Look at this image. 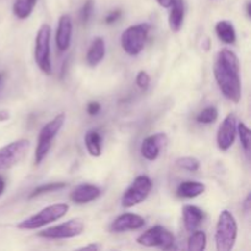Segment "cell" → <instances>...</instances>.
Segmentation results:
<instances>
[{"label":"cell","instance_id":"obj_32","mask_svg":"<svg viewBox=\"0 0 251 251\" xmlns=\"http://www.w3.org/2000/svg\"><path fill=\"white\" fill-rule=\"evenodd\" d=\"M250 205H251V195L249 194V195L247 196V199H245L244 203H243V207H244V211L247 213L250 212Z\"/></svg>","mask_w":251,"mask_h":251},{"label":"cell","instance_id":"obj_26","mask_svg":"<svg viewBox=\"0 0 251 251\" xmlns=\"http://www.w3.org/2000/svg\"><path fill=\"white\" fill-rule=\"evenodd\" d=\"M218 118V110L217 108L211 105V107L205 108V109L201 110L200 113L196 117V122L200 123V124H212L217 120Z\"/></svg>","mask_w":251,"mask_h":251},{"label":"cell","instance_id":"obj_22","mask_svg":"<svg viewBox=\"0 0 251 251\" xmlns=\"http://www.w3.org/2000/svg\"><path fill=\"white\" fill-rule=\"evenodd\" d=\"M38 0H15L12 12L19 20H26L33 12Z\"/></svg>","mask_w":251,"mask_h":251},{"label":"cell","instance_id":"obj_23","mask_svg":"<svg viewBox=\"0 0 251 251\" xmlns=\"http://www.w3.org/2000/svg\"><path fill=\"white\" fill-rule=\"evenodd\" d=\"M207 245V235L202 230H194L188 239V250L202 251Z\"/></svg>","mask_w":251,"mask_h":251},{"label":"cell","instance_id":"obj_31","mask_svg":"<svg viewBox=\"0 0 251 251\" xmlns=\"http://www.w3.org/2000/svg\"><path fill=\"white\" fill-rule=\"evenodd\" d=\"M100 109H102V107H100V104L98 102H90L87 104V113L91 117L97 115L100 112Z\"/></svg>","mask_w":251,"mask_h":251},{"label":"cell","instance_id":"obj_6","mask_svg":"<svg viewBox=\"0 0 251 251\" xmlns=\"http://www.w3.org/2000/svg\"><path fill=\"white\" fill-rule=\"evenodd\" d=\"M151 26L149 24H137L125 29L120 38L123 49L126 54L136 56L144 50Z\"/></svg>","mask_w":251,"mask_h":251},{"label":"cell","instance_id":"obj_35","mask_svg":"<svg viewBox=\"0 0 251 251\" xmlns=\"http://www.w3.org/2000/svg\"><path fill=\"white\" fill-rule=\"evenodd\" d=\"M10 118V114L7 110H0V122H5Z\"/></svg>","mask_w":251,"mask_h":251},{"label":"cell","instance_id":"obj_18","mask_svg":"<svg viewBox=\"0 0 251 251\" xmlns=\"http://www.w3.org/2000/svg\"><path fill=\"white\" fill-rule=\"evenodd\" d=\"M105 55V43L103 38L97 37L93 39L92 44L88 48L87 55H86V61L90 66H97L100 61L103 60Z\"/></svg>","mask_w":251,"mask_h":251},{"label":"cell","instance_id":"obj_8","mask_svg":"<svg viewBox=\"0 0 251 251\" xmlns=\"http://www.w3.org/2000/svg\"><path fill=\"white\" fill-rule=\"evenodd\" d=\"M136 242L140 245H144L147 248L157 247L164 250H169L174 247L176 238L167 228L162 227V226H154V227L150 228L146 232L140 234Z\"/></svg>","mask_w":251,"mask_h":251},{"label":"cell","instance_id":"obj_12","mask_svg":"<svg viewBox=\"0 0 251 251\" xmlns=\"http://www.w3.org/2000/svg\"><path fill=\"white\" fill-rule=\"evenodd\" d=\"M167 141H168L167 135L163 132L150 135L146 139H144L141 147H140L141 156L147 161H156L161 153L162 149L166 146Z\"/></svg>","mask_w":251,"mask_h":251},{"label":"cell","instance_id":"obj_28","mask_svg":"<svg viewBox=\"0 0 251 251\" xmlns=\"http://www.w3.org/2000/svg\"><path fill=\"white\" fill-rule=\"evenodd\" d=\"M93 6H95V4H93V0H87V1L83 4L82 9H81V11H80L81 22H82L85 26L88 24V21L91 20V17H92Z\"/></svg>","mask_w":251,"mask_h":251},{"label":"cell","instance_id":"obj_2","mask_svg":"<svg viewBox=\"0 0 251 251\" xmlns=\"http://www.w3.org/2000/svg\"><path fill=\"white\" fill-rule=\"evenodd\" d=\"M238 237V223L232 212L223 210L218 216L215 242L218 251H230Z\"/></svg>","mask_w":251,"mask_h":251},{"label":"cell","instance_id":"obj_9","mask_svg":"<svg viewBox=\"0 0 251 251\" xmlns=\"http://www.w3.org/2000/svg\"><path fill=\"white\" fill-rule=\"evenodd\" d=\"M29 150V141L26 139H20L7 144L0 149V171L9 169L16 166L24 159Z\"/></svg>","mask_w":251,"mask_h":251},{"label":"cell","instance_id":"obj_33","mask_svg":"<svg viewBox=\"0 0 251 251\" xmlns=\"http://www.w3.org/2000/svg\"><path fill=\"white\" fill-rule=\"evenodd\" d=\"M173 1L174 0H157V2H158L162 7H166V9H169V7L172 6V4H173Z\"/></svg>","mask_w":251,"mask_h":251},{"label":"cell","instance_id":"obj_17","mask_svg":"<svg viewBox=\"0 0 251 251\" xmlns=\"http://www.w3.org/2000/svg\"><path fill=\"white\" fill-rule=\"evenodd\" d=\"M206 185L200 181H183L176 188V195L181 199H194L205 193Z\"/></svg>","mask_w":251,"mask_h":251},{"label":"cell","instance_id":"obj_5","mask_svg":"<svg viewBox=\"0 0 251 251\" xmlns=\"http://www.w3.org/2000/svg\"><path fill=\"white\" fill-rule=\"evenodd\" d=\"M68 203H55V205H50L48 207L41 210L36 215L31 216V217L26 218L22 222H20L17 225V228L27 230L39 229V228L44 227V226L49 225V223L55 222V221L63 218L68 213Z\"/></svg>","mask_w":251,"mask_h":251},{"label":"cell","instance_id":"obj_11","mask_svg":"<svg viewBox=\"0 0 251 251\" xmlns=\"http://www.w3.org/2000/svg\"><path fill=\"white\" fill-rule=\"evenodd\" d=\"M237 117L228 114L220 125L217 131V145L221 151H228L233 146L237 137Z\"/></svg>","mask_w":251,"mask_h":251},{"label":"cell","instance_id":"obj_4","mask_svg":"<svg viewBox=\"0 0 251 251\" xmlns=\"http://www.w3.org/2000/svg\"><path fill=\"white\" fill-rule=\"evenodd\" d=\"M50 26L44 24L39 27L34 41V61L47 76H50L53 73L50 60Z\"/></svg>","mask_w":251,"mask_h":251},{"label":"cell","instance_id":"obj_14","mask_svg":"<svg viewBox=\"0 0 251 251\" xmlns=\"http://www.w3.org/2000/svg\"><path fill=\"white\" fill-rule=\"evenodd\" d=\"M73 37V20L68 14L61 15L58 21V28L55 34V44L59 51H66L71 44Z\"/></svg>","mask_w":251,"mask_h":251},{"label":"cell","instance_id":"obj_19","mask_svg":"<svg viewBox=\"0 0 251 251\" xmlns=\"http://www.w3.org/2000/svg\"><path fill=\"white\" fill-rule=\"evenodd\" d=\"M184 1L183 0H174L171 6V14H169V28L173 32H179L184 24Z\"/></svg>","mask_w":251,"mask_h":251},{"label":"cell","instance_id":"obj_20","mask_svg":"<svg viewBox=\"0 0 251 251\" xmlns=\"http://www.w3.org/2000/svg\"><path fill=\"white\" fill-rule=\"evenodd\" d=\"M216 34L218 39L226 44H234L237 41V32H235L234 26L229 21H218L215 27Z\"/></svg>","mask_w":251,"mask_h":251},{"label":"cell","instance_id":"obj_29","mask_svg":"<svg viewBox=\"0 0 251 251\" xmlns=\"http://www.w3.org/2000/svg\"><path fill=\"white\" fill-rule=\"evenodd\" d=\"M150 82H151V78H150V75L146 73V71H139V74L136 75V85L139 86V88L141 90H147L150 86Z\"/></svg>","mask_w":251,"mask_h":251},{"label":"cell","instance_id":"obj_13","mask_svg":"<svg viewBox=\"0 0 251 251\" xmlns=\"http://www.w3.org/2000/svg\"><path fill=\"white\" fill-rule=\"evenodd\" d=\"M145 226V220L136 213H123L118 216L110 225L109 229L113 233H124L127 230L140 229Z\"/></svg>","mask_w":251,"mask_h":251},{"label":"cell","instance_id":"obj_10","mask_svg":"<svg viewBox=\"0 0 251 251\" xmlns=\"http://www.w3.org/2000/svg\"><path fill=\"white\" fill-rule=\"evenodd\" d=\"M83 229H85V225L82 221L80 218H74V220L66 221L65 223L42 230L38 233V237L44 238V239H70V238L82 234Z\"/></svg>","mask_w":251,"mask_h":251},{"label":"cell","instance_id":"obj_27","mask_svg":"<svg viewBox=\"0 0 251 251\" xmlns=\"http://www.w3.org/2000/svg\"><path fill=\"white\" fill-rule=\"evenodd\" d=\"M176 163L179 168L188 172H198L200 169V161L195 157H180Z\"/></svg>","mask_w":251,"mask_h":251},{"label":"cell","instance_id":"obj_7","mask_svg":"<svg viewBox=\"0 0 251 251\" xmlns=\"http://www.w3.org/2000/svg\"><path fill=\"white\" fill-rule=\"evenodd\" d=\"M152 180L147 176H139L135 178L131 185L126 189L122 198V206L124 208H131L144 202L152 190Z\"/></svg>","mask_w":251,"mask_h":251},{"label":"cell","instance_id":"obj_37","mask_svg":"<svg viewBox=\"0 0 251 251\" xmlns=\"http://www.w3.org/2000/svg\"><path fill=\"white\" fill-rule=\"evenodd\" d=\"M4 78H5V74L4 73H0V87L2 86V82H4Z\"/></svg>","mask_w":251,"mask_h":251},{"label":"cell","instance_id":"obj_24","mask_svg":"<svg viewBox=\"0 0 251 251\" xmlns=\"http://www.w3.org/2000/svg\"><path fill=\"white\" fill-rule=\"evenodd\" d=\"M237 134L239 135L240 144H242L243 150L248 158L250 157V147H251V132L249 127L245 125V123H238L237 125Z\"/></svg>","mask_w":251,"mask_h":251},{"label":"cell","instance_id":"obj_25","mask_svg":"<svg viewBox=\"0 0 251 251\" xmlns=\"http://www.w3.org/2000/svg\"><path fill=\"white\" fill-rule=\"evenodd\" d=\"M68 184L63 183V181H58V183H47V184H42V185L37 186L31 194H29V199H34L37 196L44 195V194L48 193H53V191H58L61 190V189L66 188Z\"/></svg>","mask_w":251,"mask_h":251},{"label":"cell","instance_id":"obj_3","mask_svg":"<svg viewBox=\"0 0 251 251\" xmlns=\"http://www.w3.org/2000/svg\"><path fill=\"white\" fill-rule=\"evenodd\" d=\"M66 115L64 113L55 115L51 120H49L46 125L41 129L38 135V141H37L36 153H34V163L38 166L43 162L47 154L49 153L53 145V140L55 139L56 135L59 134L65 124Z\"/></svg>","mask_w":251,"mask_h":251},{"label":"cell","instance_id":"obj_34","mask_svg":"<svg viewBox=\"0 0 251 251\" xmlns=\"http://www.w3.org/2000/svg\"><path fill=\"white\" fill-rule=\"evenodd\" d=\"M100 245L98 244H90L81 248V250H100Z\"/></svg>","mask_w":251,"mask_h":251},{"label":"cell","instance_id":"obj_21","mask_svg":"<svg viewBox=\"0 0 251 251\" xmlns=\"http://www.w3.org/2000/svg\"><path fill=\"white\" fill-rule=\"evenodd\" d=\"M85 146L92 157H100L102 154V135L97 130H90L85 135Z\"/></svg>","mask_w":251,"mask_h":251},{"label":"cell","instance_id":"obj_15","mask_svg":"<svg viewBox=\"0 0 251 251\" xmlns=\"http://www.w3.org/2000/svg\"><path fill=\"white\" fill-rule=\"evenodd\" d=\"M100 194L102 191L98 186L92 184H81L71 191L70 200L76 205H85L100 198Z\"/></svg>","mask_w":251,"mask_h":251},{"label":"cell","instance_id":"obj_1","mask_svg":"<svg viewBox=\"0 0 251 251\" xmlns=\"http://www.w3.org/2000/svg\"><path fill=\"white\" fill-rule=\"evenodd\" d=\"M213 74L222 95L230 102L239 103L242 98V81L237 54L229 49H222L216 59Z\"/></svg>","mask_w":251,"mask_h":251},{"label":"cell","instance_id":"obj_38","mask_svg":"<svg viewBox=\"0 0 251 251\" xmlns=\"http://www.w3.org/2000/svg\"><path fill=\"white\" fill-rule=\"evenodd\" d=\"M247 15L248 17H250V1L247 2Z\"/></svg>","mask_w":251,"mask_h":251},{"label":"cell","instance_id":"obj_16","mask_svg":"<svg viewBox=\"0 0 251 251\" xmlns=\"http://www.w3.org/2000/svg\"><path fill=\"white\" fill-rule=\"evenodd\" d=\"M205 218V213L201 208L194 205H185L183 207L184 227L188 232H194Z\"/></svg>","mask_w":251,"mask_h":251},{"label":"cell","instance_id":"obj_30","mask_svg":"<svg viewBox=\"0 0 251 251\" xmlns=\"http://www.w3.org/2000/svg\"><path fill=\"white\" fill-rule=\"evenodd\" d=\"M122 15H123L122 10H120V9L114 10V11L109 12V14H108L107 16H105L104 22H105V24H107V25H112V24H114L115 21H118V20H119L120 17H122Z\"/></svg>","mask_w":251,"mask_h":251},{"label":"cell","instance_id":"obj_36","mask_svg":"<svg viewBox=\"0 0 251 251\" xmlns=\"http://www.w3.org/2000/svg\"><path fill=\"white\" fill-rule=\"evenodd\" d=\"M4 190H5V180H4V178L0 176V196L2 195Z\"/></svg>","mask_w":251,"mask_h":251}]
</instances>
